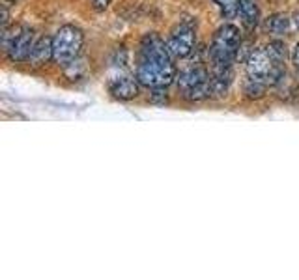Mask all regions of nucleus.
Listing matches in <instances>:
<instances>
[{"label": "nucleus", "instance_id": "nucleus-1", "mask_svg": "<svg viewBox=\"0 0 299 280\" xmlns=\"http://www.w3.org/2000/svg\"><path fill=\"white\" fill-rule=\"evenodd\" d=\"M172 60L174 58L166 49V42L163 38L157 34L146 36L140 42L135 71V77L138 78L140 86H146L150 90L170 86L178 77Z\"/></svg>", "mask_w": 299, "mask_h": 280}, {"label": "nucleus", "instance_id": "nucleus-2", "mask_svg": "<svg viewBox=\"0 0 299 280\" xmlns=\"http://www.w3.org/2000/svg\"><path fill=\"white\" fill-rule=\"evenodd\" d=\"M242 49V32L236 24H222L214 34L210 45V60H212V80L214 94H224L232 82V66L240 56Z\"/></svg>", "mask_w": 299, "mask_h": 280}, {"label": "nucleus", "instance_id": "nucleus-3", "mask_svg": "<svg viewBox=\"0 0 299 280\" xmlns=\"http://www.w3.org/2000/svg\"><path fill=\"white\" fill-rule=\"evenodd\" d=\"M282 60H277L268 47L254 49L245 62V82L243 92L247 98H262L270 86L278 84L286 75Z\"/></svg>", "mask_w": 299, "mask_h": 280}, {"label": "nucleus", "instance_id": "nucleus-4", "mask_svg": "<svg viewBox=\"0 0 299 280\" xmlns=\"http://www.w3.org/2000/svg\"><path fill=\"white\" fill-rule=\"evenodd\" d=\"M36 42L38 34L28 26L14 24V26L2 28V49L4 54L14 62H28Z\"/></svg>", "mask_w": 299, "mask_h": 280}, {"label": "nucleus", "instance_id": "nucleus-5", "mask_svg": "<svg viewBox=\"0 0 299 280\" xmlns=\"http://www.w3.org/2000/svg\"><path fill=\"white\" fill-rule=\"evenodd\" d=\"M180 96L187 101H202L214 94L212 71L204 66H191L176 77Z\"/></svg>", "mask_w": 299, "mask_h": 280}, {"label": "nucleus", "instance_id": "nucleus-6", "mask_svg": "<svg viewBox=\"0 0 299 280\" xmlns=\"http://www.w3.org/2000/svg\"><path fill=\"white\" fill-rule=\"evenodd\" d=\"M82 45H84V34L80 28L73 24L58 28V32L52 38V60L58 66L66 68L80 56Z\"/></svg>", "mask_w": 299, "mask_h": 280}, {"label": "nucleus", "instance_id": "nucleus-7", "mask_svg": "<svg viewBox=\"0 0 299 280\" xmlns=\"http://www.w3.org/2000/svg\"><path fill=\"white\" fill-rule=\"evenodd\" d=\"M164 42H166V49H168L172 58L184 60L187 56H191L194 47H196L194 28L189 22H180L178 26L172 28V32Z\"/></svg>", "mask_w": 299, "mask_h": 280}, {"label": "nucleus", "instance_id": "nucleus-8", "mask_svg": "<svg viewBox=\"0 0 299 280\" xmlns=\"http://www.w3.org/2000/svg\"><path fill=\"white\" fill-rule=\"evenodd\" d=\"M138 78L133 75H114L108 80V92L120 101H129L138 96Z\"/></svg>", "mask_w": 299, "mask_h": 280}, {"label": "nucleus", "instance_id": "nucleus-9", "mask_svg": "<svg viewBox=\"0 0 299 280\" xmlns=\"http://www.w3.org/2000/svg\"><path fill=\"white\" fill-rule=\"evenodd\" d=\"M49 60H52V38L38 36V42L34 45V50H32L28 64H32V66H45Z\"/></svg>", "mask_w": 299, "mask_h": 280}, {"label": "nucleus", "instance_id": "nucleus-10", "mask_svg": "<svg viewBox=\"0 0 299 280\" xmlns=\"http://www.w3.org/2000/svg\"><path fill=\"white\" fill-rule=\"evenodd\" d=\"M240 17H242V22L245 28H252L258 26L260 22V8H258L256 0H240Z\"/></svg>", "mask_w": 299, "mask_h": 280}, {"label": "nucleus", "instance_id": "nucleus-11", "mask_svg": "<svg viewBox=\"0 0 299 280\" xmlns=\"http://www.w3.org/2000/svg\"><path fill=\"white\" fill-rule=\"evenodd\" d=\"M292 17L286 14H275L271 15L270 19L266 21V28H268V32L275 36H284L288 34L290 30H292Z\"/></svg>", "mask_w": 299, "mask_h": 280}, {"label": "nucleus", "instance_id": "nucleus-12", "mask_svg": "<svg viewBox=\"0 0 299 280\" xmlns=\"http://www.w3.org/2000/svg\"><path fill=\"white\" fill-rule=\"evenodd\" d=\"M214 2L219 6L221 14L226 19H232V17L240 14V0H214Z\"/></svg>", "mask_w": 299, "mask_h": 280}, {"label": "nucleus", "instance_id": "nucleus-13", "mask_svg": "<svg viewBox=\"0 0 299 280\" xmlns=\"http://www.w3.org/2000/svg\"><path fill=\"white\" fill-rule=\"evenodd\" d=\"M292 62H294V66H296L298 73H299V43L294 47V50H292Z\"/></svg>", "mask_w": 299, "mask_h": 280}, {"label": "nucleus", "instance_id": "nucleus-14", "mask_svg": "<svg viewBox=\"0 0 299 280\" xmlns=\"http://www.w3.org/2000/svg\"><path fill=\"white\" fill-rule=\"evenodd\" d=\"M92 4L98 12H101V10H105L108 6V0H92Z\"/></svg>", "mask_w": 299, "mask_h": 280}, {"label": "nucleus", "instance_id": "nucleus-15", "mask_svg": "<svg viewBox=\"0 0 299 280\" xmlns=\"http://www.w3.org/2000/svg\"><path fill=\"white\" fill-rule=\"evenodd\" d=\"M14 4H17V0H2V8H10Z\"/></svg>", "mask_w": 299, "mask_h": 280}, {"label": "nucleus", "instance_id": "nucleus-16", "mask_svg": "<svg viewBox=\"0 0 299 280\" xmlns=\"http://www.w3.org/2000/svg\"><path fill=\"white\" fill-rule=\"evenodd\" d=\"M292 22H294V28H299V12H298V14H294Z\"/></svg>", "mask_w": 299, "mask_h": 280}]
</instances>
